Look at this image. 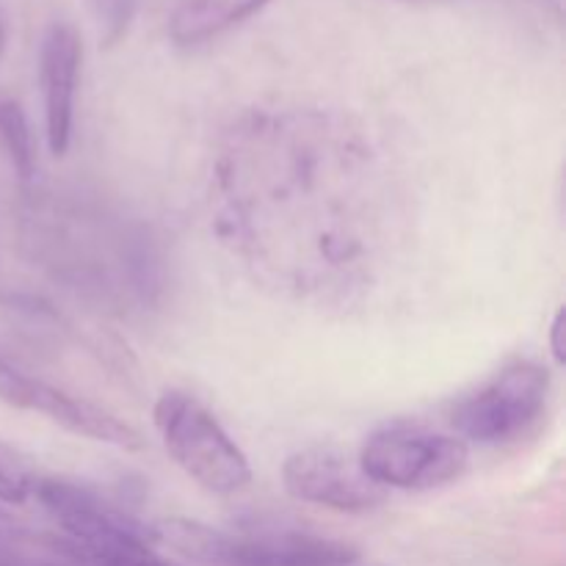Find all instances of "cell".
<instances>
[{"mask_svg":"<svg viewBox=\"0 0 566 566\" xmlns=\"http://www.w3.org/2000/svg\"><path fill=\"white\" fill-rule=\"evenodd\" d=\"M0 566H92L61 534H31L0 520Z\"/></svg>","mask_w":566,"mask_h":566,"instance_id":"9","label":"cell"},{"mask_svg":"<svg viewBox=\"0 0 566 566\" xmlns=\"http://www.w3.org/2000/svg\"><path fill=\"white\" fill-rule=\"evenodd\" d=\"M357 462L381 490L429 492L468 473L470 446L457 434L426 426L390 423L365 440Z\"/></svg>","mask_w":566,"mask_h":566,"instance_id":"4","label":"cell"},{"mask_svg":"<svg viewBox=\"0 0 566 566\" xmlns=\"http://www.w3.org/2000/svg\"><path fill=\"white\" fill-rule=\"evenodd\" d=\"M6 42H9V36H6L3 20H0V59H3V53H6Z\"/></svg>","mask_w":566,"mask_h":566,"instance_id":"15","label":"cell"},{"mask_svg":"<svg viewBox=\"0 0 566 566\" xmlns=\"http://www.w3.org/2000/svg\"><path fill=\"white\" fill-rule=\"evenodd\" d=\"M287 495L343 514L374 512L385 503V490L365 475L357 459L329 446L302 448L282 464Z\"/></svg>","mask_w":566,"mask_h":566,"instance_id":"6","label":"cell"},{"mask_svg":"<svg viewBox=\"0 0 566 566\" xmlns=\"http://www.w3.org/2000/svg\"><path fill=\"white\" fill-rule=\"evenodd\" d=\"M155 429L177 468L213 495H235L252 481L243 448L199 398L166 390L153 409Z\"/></svg>","mask_w":566,"mask_h":566,"instance_id":"3","label":"cell"},{"mask_svg":"<svg viewBox=\"0 0 566 566\" xmlns=\"http://www.w3.org/2000/svg\"><path fill=\"white\" fill-rule=\"evenodd\" d=\"M36 379L39 376L25 374L20 365H14L9 357L0 354V403L28 412V403H31Z\"/></svg>","mask_w":566,"mask_h":566,"instance_id":"12","label":"cell"},{"mask_svg":"<svg viewBox=\"0 0 566 566\" xmlns=\"http://www.w3.org/2000/svg\"><path fill=\"white\" fill-rule=\"evenodd\" d=\"M551 387L553 379L545 365L520 359L464 396L453 407L451 426L468 446H506L539 423L551 401Z\"/></svg>","mask_w":566,"mask_h":566,"instance_id":"5","label":"cell"},{"mask_svg":"<svg viewBox=\"0 0 566 566\" xmlns=\"http://www.w3.org/2000/svg\"><path fill=\"white\" fill-rule=\"evenodd\" d=\"M138 0H92V11L97 17L99 33L105 44H114L130 28L133 14H136Z\"/></svg>","mask_w":566,"mask_h":566,"instance_id":"13","label":"cell"},{"mask_svg":"<svg viewBox=\"0 0 566 566\" xmlns=\"http://www.w3.org/2000/svg\"><path fill=\"white\" fill-rule=\"evenodd\" d=\"M0 144L17 175L28 180L36 169V149H33L31 122L14 99H0Z\"/></svg>","mask_w":566,"mask_h":566,"instance_id":"10","label":"cell"},{"mask_svg":"<svg viewBox=\"0 0 566 566\" xmlns=\"http://www.w3.org/2000/svg\"><path fill=\"white\" fill-rule=\"evenodd\" d=\"M564 335H566V313L564 310H558V313L553 315V324H551V352H553V359H556L558 365L566 363Z\"/></svg>","mask_w":566,"mask_h":566,"instance_id":"14","label":"cell"},{"mask_svg":"<svg viewBox=\"0 0 566 566\" xmlns=\"http://www.w3.org/2000/svg\"><path fill=\"white\" fill-rule=\"evenodd\" d=\"M33 486H36L33 470L9 446L0 442V501L20 506L33 495Z\"/></svg>","mask_w":566,"mask_h":566,"instance_id":"11","label":"cell"},{"mask_svg":"<svg viewBox=\"0 0 566 566\" xmlns=\"http://www.w3.org/2000/svg\"><path fill=\"white\" fill-rule=\"evenodd\" d=\"M155 536L199 566H354L357 547L307 531L230 534L193 520H166Z\"/></svg>","mask_w":566,"mask_h":566,"instance_id":"2","label":"cell"},{"mask_svg":"<svg viewBox=\"0 0 566 566\" xmlns=\"http://www.w3.org/2000/svg\"><path fill=\"white\" fill-rule=\"evenodd\" d=\"M83 42L70 22H53L39 50V83H42L44 130L53 155H64L72 144L75 99L81 83Z\"/></svg>","mask_w":566,"mask_h":566,"instance_id":"7","label":"cell"},{"mask_svg":"<svg viewBox=\"0 0 566 566\" xmlns=\"http://www.w3.org/2000/svg\"><path fill=\"white\" fill-rule=\"evenodd\" d=\"M33 497L92 566H180L155 551V528L97 490L64 479H36Z\"/></svg>","mask_w":566,"mask_h":566,"instance_id":"1","label":"cell"},{"mask_svg":"<svg viewBox=\"0 0 566 566\" xmlns=\"http://www.w3.org/2000/svg\"><path fill=\"white\" fill-rule=\"evenodd\" d=\"M269 0H182L169 20L177 48H197L258 14Z\"/></svg>","mask_w":566,"mask_h":566,"instance_id":"8","label":"cell"}]
</instances>
